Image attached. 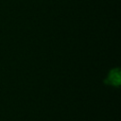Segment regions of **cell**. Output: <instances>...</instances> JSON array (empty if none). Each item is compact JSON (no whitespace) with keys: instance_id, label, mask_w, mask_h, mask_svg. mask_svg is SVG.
Returning a JSON list of instances; mask_svg holds the SVG:
<instances>
[{"instance_id":"6da1fadb","label":"cell","mask_w":121,"mask_h":121,"mask_svg":"<svg viewBox=\"0 0 121 121\" xmlns=\"http://www.w3.org/2000/svg\"><path fill=\"white\" fill-rule=\"evenodd\" d=\"M108 81L112 85H117L119 83V74L117 72H112L108 78Z\"/></svg>"}]
</instances>
